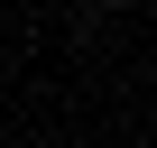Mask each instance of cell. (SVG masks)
Listing matches in <instances>:
<instances>
[{
    "instance_id": "obj_1",
    "label": "cell",
    "mask_w": 157,
    "mask_h": 148,
    "mask_svg": "<svg viewBox=\"0 0 157 148\" xmlns=\"http://www.w3.org/2000/svg\"><path fill=\"white\" fill-rule=\"evenodd\" d=\"M102 10H120V0H102Z\"/></svg>"
}]
</instances>
